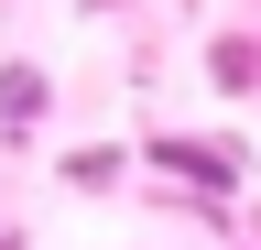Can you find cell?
Returning a JSON list of instances; mask_svg holds the SVG:
<instances>
[{
	"label": "cell",
	"instance_id": "2",
	"mask_svg": "<svg viewBox=\"0 0 261 250\" xmlns=\"http://www.w3.org/2000/svg\"><path fill=\"white\" fill-rule=\"evenodd\" d=\"M0 250H11V239H0Z\"/></svg>",
	"mask_w": 261,
	"mask_h": 250
},
{
	"label": "cell",
	"instance_id": "1",
	"mask_svg": "<svg viewBox=\"0 0 261 250\" xmlns=\"http://www.w3.org/2000/svg\"><path fill=\"white\" fill-rule=\"evenodd\" d=\"M33 109H44V76H33V66H11V76H0V120H11V131H22Z\"/></svg>",
	"mask_w": 261,
	"mask_h": 250
}]
</instances>
